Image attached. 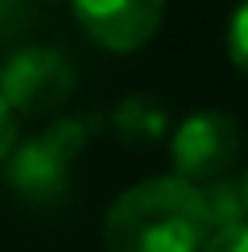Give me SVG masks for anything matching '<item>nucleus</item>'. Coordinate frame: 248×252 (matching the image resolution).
<instances>
[{
	"instance_id": "nucleus-10",
	"label": "nucleus",
	"mask_w": 248,
	"mask_h": 252,
	"mask_svg": "<svg viewBox=\"0 0 248 252\" xmlns=\"http://www.w3.org/2000/svg\"><path fill=\"white\" fill-rule=\"evenodd\" d=\"M13 149H17V116L8 112V103L0 99V170L8 165Z\"/></svg>"
},
{
	"instance_id": "nucleus-4",
	"label": "nucleus",
	"mask_w": 248,
	"mask_h": 252,
	"mask_svg": "<svg viewBox=\"0 0 248 252\" xmlns=\"http://www.w3.org/2000/svg\"><path fill=\"white\" fill-rule=\"evenodd\" d=\"M75 91V66L50 46H25L0 66V99L13 116L58 112Z\"/></svg>"
},
{
	"instance_id": "nucleus-9",
	"label": "nucleus",
	"mask_w": 248,
	"mask_h": 252,
	"mask_svg": "<svg viewBox=\"0 0 248 252\" xmlns=\"http://www.w3.org/2000/svg\"><path fill=\"white\" fill-rule=\"evenodd\" d=\"M203 252H248V223H236V227H223L207 240Z\"/></svg>"
},
{
	"instance_id": "nucleus-12",
	"label": "nucleus",
	"mask_w": 248,
	"mask_h": 252,
	"mask_svg": "<svg viewBox=\"0 0 248 252\" xmlns=\"http://www.w3.org/2000/svg\"><path fill=\"white\" fill-rule=\"evenodd\" d=\"M240 194H244V211H248V170H244V178H240Z\"/></svg>"
},
{
	"instance_id": "nucleus-2",
	"label": "nucleus",
	"mask_w": 248,
	"mask_h": 252,
	"mask_svg": "<svg viewBox=\"0 0 248 252\" xmlns=\"http://www.w3.org/2000/svg\"><path fill=\"white\" fill-rule=\"evenodd\" d=\"M87 136H91V124L70 116L41 128L25 145H17L4 165L8 190L21 203H58L70 186V170H75L79 153L87 149Z\"/></svg>"
},
{
	"instance_id": "nucleus-1",
	"label": "nucleus",
	"mask_w": 248,
	"mask_h": 252,
	"mask_svg": "<svg viewBox=\"0 0 248 252\" xmlns=\"http://www.w3.org/2000/svg\"><path fill=\"white\" fill-rule=\"evenodd\" d=\"M215 236L207 194L182 178H145L103 215L108 252H203Z\"/></svg>"
},
{
	"instance_id": "nucleus-11",
	"label": "nucleus",
	"mask_w": 248,
	"mask_h": 252,
	"mask_svg": "<svg viewBox=\"0 0 248 252\" xmlns=\"http://www.w3.org/2000/svg\"><path fill=\"white\" fill-rule=\"evenodd\" d=\"M21 17H25V4H21V0H0V37L13 33L21 25Z\"/></svg>"
},
{
	"instance_id": "nucleus-8",
	"label": "nucleus",
	"mask_w": 248,
	"mask_h": 252,
	"mask_svg": "<svg viewBox=\"0 0 248 252\" xmlns=\"http://www.w3.org/2000/svg\"><path fill=\"white\" fill-rule=\"evenodd\" d=\"M227 58L248 79V0H240L232 21H227Z\"/></svg>"
},
{
	"instance_id": "nucleus-5",
	"label": "nucleus",
	"mask_w": 248,
	"mask_h": 252,
	"mask_svg": "<svg viewBox=\"0 0 248 252\" xmlns=\"http://www.w3.org/2000/svg\"><path fill=\"white\" fill-rule=\"evenodd\" d=\"M70 8L83 33L112 54L149 46L165 17V0H70Z\"/></svg>"
},
{
	"instance_id": "nucleus-6",
	"label": "nucleus",
	"mask_w": 248,
	"mask_h": 252,
	"mask_svg": "<svg viewBox=\"0 0 248 252\" xmlns=\"http://www.w3.org/2000/svg\"><path fill=\"white\" fill-rule=\"evenodd\" d=\"M203 194H207V211H211V223H215V232H223V227H236V223H248V211H244L240 182L223 178V182L207 186Z\"/></svg>"
},
{
	"instance_id": "nucleus-3",
	"label": "nucleus",
	"mask_w": 248,
	"mask_h": 252,
	"mask_svg": "<svg viewBox=\"0 0 248 252\" xmlns=\"http://www.w3.org/2000/svg\"><path fill=\"white\" fill-rule=\"evenodd\" d=\"M170 161H174V178L182 182L207 186L223 182L232 174V165L240 161V124L227 112H194L174 128L170 141Z\"/></svg>"
},
{
	"instance_id": "nucleus-7",
	"label": "nucleus",
	"mask_w": 248,
	"mask_h": 252,
	"mask_svg": "<svg viewBox=\"0 0 248 252\" xmlns=\"http://www.w3.org/2000/svg\"><path fill=\"white\" fill-rule=\"evenodd\" d=\"M116 120H120V132H128V136H157L165 128V112L153 99H145V95L128 99Z\"/></svg>"
}]
</instances>
